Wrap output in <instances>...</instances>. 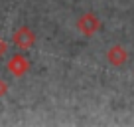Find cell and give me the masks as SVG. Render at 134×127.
Listing matches in <instances>:
<instances>
[{"label": "cell", "mask_w": 134, "mask_h": 127, "mask_svg": "<svg viewBox=\"0 0 134 127\" xmlns=\"http://www.w3.org/2000/svg\"><path fill=\"white\" fill-rule=\"evenodd\" d=\"M77 30H79L83 36H87V38H91V36H95L97 32L100 30V20H99V16L97 14H93V12H85L83 16L77 20Z\"/></svg>", "instance_id": "1"}, {"label": "cell", "mask_w": 134, "mask_h": 127, "mask_svg": "<svg viewBox=\"0 0 134 127\" xmlns=\"http://www.w3.org/2000/svg\"><path fill=\"white\" fill-rule=\"evenodd\" d=\"M12 42H14V46H18L20 50H30V48H34V44H36V34H34V30L28 28V26H20L12 34Z\"/></svg>", "instance_id": "2"}, {"label": "cell", "mask_w": 134, "mask_h": 127, "mask_svg": "<svg viewBox=\"0 0 134 127\" xmlns=\"http://www.w3.org/2000/svg\"><path fill=\"white\" fill-rule=\"evenodd\" d=\"M6 70H8V74H12L14 77H22L28 74L30 70V60L26 58V56L22 54H14L12 58L8 60V64H6Z\"/></svg>", "instance_id": "3"}, {"label": "cell", "mask_w": 134, "mask_h": 127, "mask_svg": "<svg viewBox=\"0 0 134 127\" xmlns=\"http://www.w3.org/2000/svg\"><path fill=\"white\" fill-rule=\"evenodd\" d=\"M126 60H128V52L124 50L122 46H118V44H114L113 48H109V52H107V62L110 64V66H122V64H126Z\"/></svg>", "instance_id": "4"}, {"label": "cell", "mask_w": 134, "mask_h": 127, "mask_svg": "<svg viewBox=\"0 0 134 127\" xmlns=\"http://www.w3.org/2000/svg\"><path fill=\"white\" fill-rule=\"evenodd\" d=\"M6 93H8V84H6V81L0 77V97H4Z\"/></svg>", "instance_id": "5"}, {"label": "cell", "mask_w": 134, "mask_h": 127, "mask_svg": "<svg viewBox=\"0 0 134 127\" xmlns=\"http://www.w3.org/2000/svg\"><path fill=\"white\" fill-rule=\"evenodd\" d=\"M6 50H8V46H6V42L2 38H0V58H2V56L6 54Z\"/></svg>", "instance_id": "6"}]
</instances>
